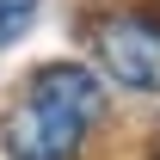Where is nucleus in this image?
Segmentation results:
<instances>
[{
    "label": "nucleus",
    "instance_id": "1",
    "mask_svg": "<svg viewBox=\"0 0 160 160\" xmlns=\"http://www.w3.org/2000/svg\"><path fill=\"white\" fill-rule=\"evenodd\" d=\"M99 43V62L117 86H136V92H160V19H142V12H123V19H105L92 31Z\"/></svg>",
    "mask_w": 160,
    "mask_h": 160
},
{
    "label": "nucleus",
    "instance_id": "2",
    "mask_svg": "<svg viewBox=\"0 0 160 160\" xmlns=\"http://www.w3.org/2000/svg\"><path fill=\"white\" fill-rule=\"evenodd\" d=\"M80 136H86V123L74 111H62V105L37 99V92L6 111V148H12V160H74Z\"/></svg>",
    "mask_w": 160,
    "mask_h": 160
},
{
    "label": "nucleus",
    "instance_id": "3",
    "mask_svg": "<svg viewBox=\"0 0 160 160\" xmlns=\"http://www.w3.org/2000/svg\"><path fill=\"white\" fill-rule=\"evenodd\" d=\"M31 92L49 105H62V111H74L86 129L105 117V105H111V92H105V80L92 74V68H80V62H49V68H37V80H31Z\"/></svg>",
    "mask_w": 160,
    "mask_h": 160
},
{
    "label": "nucleus",
    "instance_id": "4",
    "mask_svg": "<svg viewBox=\"0 0 160 160\" xmlns=\"http://www.w3.org/2000/svg\"><path fill=\"white\" fill-rule=\"evenodd\" d=\"M31 12H37V0H0V49L31 25Z\"/></svg>",
    "mask_w": 160,
    "mask_h": 160
}]
</instances>
